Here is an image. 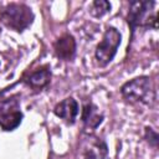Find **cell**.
Instances as JSON below:
<instances>
[{
	"mask_svg": "<svg viewBox=\"0 0 159 159\" xmlns=\"http://www.w3.org/2000/svg\"><path fill=\"white\" fill-rule=\"evenodd\" d=\"M0 20L5 26L15 31H22L32 22L34 14L24 4H10L1 10Z\"/></svg>",
	"mask_w": 159,
	"mask_h": 159,
	"instance_id": "1",
	"label": "cell"
},
{
	"mask_svg": "<svg viewBox=\"0 0 159 159\" xmlns=\"http://www.w3.org/2000/svg\"><path fill=\"white\" fill-rule=\"evenodd\" d=\"M120 93L124 99L132 103L142 102L150 104L155 98L149 77H138L124 83L120 88Z\"/></svg>",
	"mask_w": 159,
	"mask_h": 159,
	"instance_id": "2",
	"label": "cell"
},
{
	"mask_svg": "<svg viewBox=\"0 0 159 159\" xmlns=\"http://www.w3.org/2000/svg\"><path fill=\"white\" fill-rule=\"evenodd\" d=\"M120 45V34L114 27H108L103 35L102 41L97 45L96 48V58L99 65L104 66L109 63L114 55L117 53V48Z\"/></svg>",
	"mask_w": 159,
	"mask_h": 159,
	"instance_id": "3",
	"label": "cell"
},
{
	"mask_svg": "<svg viewBox=\"0 0 159 159\" xmlns=\"http://www.w3.org/2000/svg\"><path fill=\"white\" fill-rule=\"evenodd\" d=\"M154 5L153 1H133L130 2L127 21L132 30H134L137 26H153L157 29V16H149V10Z\"/></svg>",
	"mask_w": 159,
	"mask_h": 159,
	"instance_id": "4",
	"label": "cell"
},
{
	"mask_svg": "<svg viewBox=\"0 0 159 159\" xmlns=\"http://www.w3.org/2000/svg\"><path fill=\"white\" fill-rule=\"evenodd\" d=\"M53 112L57 117L63 119L66 123L73 124L76 120V117L78 114V103L72 97L65 98L58 104H56Z\"/></svg>",
	"mask_w": 159,
	"mask_h": 159,
	"instance_id": "5",
	"label": "cell"
},
{
	"mask_svg": "<svg viewBox=\"0 0 159 159\" xmlns=\"http://www.w3.org/2000/svg\"><path fill=\"white\" fill-rule=\"evenodd\" d=\"M53 48H55V53H56V56L58 58L68 61L75 56L76 41H75L73 36L63 35L60 39H57V41L53 45Z\"/></svg>",
	"mask_w": 159,
	"mask_h": 159,
	"instance_id": "6",
	"label": "cell"
},
{
	"mask_svg": "<svg viewBox=\"0 0 159 159\" xmlns=\"http://www.w3.org/2000/svg\"><path fill=\"white\" fill-rule=\"evenodd\" d=\"M82 120H83L86 128L94 129L102 123L103 114H101L98 112L96 106H93L92 103H87V104H84V107L82 109Z\"/></svg>",
	"mask_w": 159,
	"mask_h": 159,
	"instance_id": "7",
	"label": "cell"
},
{
	"mask_svg": "<svg viewBox=\"0 0 159 159\" xmlns=\"http://www.w3.org/2000/svg\"><path fill=\"white\" fill-rule=\"evenodd\" d=\"M51 78V72L48 70V67H41L36 71H34L26 80V83L32 87V88H43L45 86L48 84Z\"/></svg>",
	"mask_w": 159,
	"mask_h": 159,
	"instance_id": "8",
	"label": "cell"
},
{
	"mask_svg": "<svg viewBox=\"0 0 159 159\" xmlns=\"http://www.w3.org/2000/svg\"><path fill=\"white\" fill-rule=\"evenodd\" d=\"M22 113L20 111H11L0 113V127L4 130H14L21 123Z\"/></svg>",
	"mask_w": 159,
	"mask_h": 159,
	"instance_id": "9",
	"label": "cell"
},
{
	"mask_svg": "<svg viewBox=\"0 0 159 159\" xmlns=\"http://www.w3.org/2000/svg\"><path fill=\"white\" fill-rule=\"evenodd\" d=\"M111 10V4L106 0H96L91 4L89 12L94 17H101Z\"/></svg>",
	"mask_w": 159,
	"mask_h": 159,
	"instance_id": "10",
	"label": "cell"
},
{
	"mask_svg": "<svg viewBox=\"0 0 159 159\" xmlns=\"http://www.w3.org/2000/svg\"><path fill=\"white\" fill-rule=\"evenodd\" d=\"M145 138H147V140H148L152 145H154V147L158 145V134H157L153 129L145 128Z\"/></svg>",
	"mask_w": 159,
	"mask_h": 159,
	"instance_id": "11",
	"label": "cell"
}]
</instances>
